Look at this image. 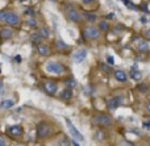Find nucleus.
<instances>
[{"label":"nucleus","instance_id":"nucleus-1","mask_svg":"<svg viewBox=\"0 0 150 146\" xmlns=\"http://www.w3.org/2000/svg\"><path fill=\"white\" fill-rule=\"evenodd\" d=\"M0 23H4L9 26H18L20 25V17L13 12L3 11V12H0Z\"/></svg>","mask_w":150,"mask_h":146},{"label":"nucleus","instance_id":"nucleus-2","mask_svg":"<svg viewBox=\"0 0 150 146\" xmlns=\"http://www.w3.org/2000/svg\"><path fill=\"white\" fill-rule=\"evenodd\" d=\"M45 70L47 71L49 74H55V75H61V74L65 71L63 66L58 62H54V61H50L45 65Z\"/></svg>","mask_w":150,"mask_h":146},{"label":"nucleus","instance_id":"nucleus-3","mask_svg":"<svg viewBox=\"0 0 150 146\" xmlns=\"http://www.w3.org/2000/svg\"><path fill=\"white\" fill-rule=\"evenodd\" d=\"M93 123L98 124V125H101V126H109V125H112L113 120H112V117L109 115H107V113H99V115H96L95 117H93Z\"/></svg>","mask_w":150,"mask_h":146},{"label":"nucleus","instance_id":"nucleus-4","mask_svg":"<svg viewBox=\"0 0 150 146\" xmlns=\"http://www.w3.org/2000/svg\"><path fill=\"white\" fill-rule=\"evenodd\" d=\"M66 17L73 23H80V20H82V15L79 13V11L76 8L71 7V5L67 7V9H66Z\"/></svg>","mask_w":150,"mask_h":146},{"label":"nucleus","instance_id":"nucleus-5","mask_svg":"<svg viewBox=\"0 0 150 146\" xmlns=\"http://www.w3.org/2000/svg\"><path fill=\"white\" fill-rule=\"evenodd\" d=\"M66 125H67V128H69V132L71 133V136H73V138L74 140H78V142H82V141H84V137H83V134L80 133L79 130H78L74 126V124L71 123L69 118H66Z\"/></svg>","mask_w":150,"mask_h":146},{"label":"nucleus","instance_id":"nucleus-6","mask_svg":"<svg viewBox=\"0 0 150 146\" xmlns=\"http://www.w3.org/2000/svg\"><path fill=\"white\" fill-rule=\"evenodd\" d=\"M24 133V129L21 125H9L7 126V134L9 137H13V138H18V137H21Z\"/></svg>","mask_w":150,"mask_h":146},{"label":"nucleus","instance_id":"nucleus-7","mask_svg":"<svg viewBox=\"0 0 150 146\" xmlns=\"http://www.w3.org/2000/svg\"><path fill=\"white\" fill-rule=\"evenodd\" d=\"M50 132H52V129H50L49 124L40 123L38 125H37V136H38L40 138H46L50 134Z\"/></svg>","mask_w":150,"mask_h":146},{"label":"nucleus","instance_id":"nucleus-8","mask_svg":"<svg viewBox=\"0 0 150 146\" xmlns=\"http://www.w3.org/2000/svg\"><path fill=\"white\" fill-rule=\"evenodd\" d=\"M83 36L87 39H96L100 36V30L98 28H93V26H87V28L83 30Z\"/></svg>","mask_w":150,"mask_h":146},{"label":"nucleus","instance_id":"nucleus-9","mask_svg":"<svg viewBox=\"0 0 150 146\" xmlns=\"http://www.w3.org/2000/svg\"><path fill=\"white\" fill-rule=\"evenodd\" d=\"M87 58V50L86 49H79L73 54V59L75 63H80Z\"/></svg>","mask_w":150,"mask_h":146},{"label":"nucleus","instance_id":"nucleus-10","mask_svg":"<svg viewBox=\"0 0 150 146\" xmlns=\"http://www.w3.org/2000/svg\"><path fill=\"white\" fill-rule=\"evenodd\" d=\"M57 83L55 82H53V80H47V82H45L44 83V90H45V92L46 94H49V95H54L55 92H57Z\"/></svg>","mask_w":150,"mask_h":146},{"label":"nucleus","instance_id":"nucleus-11","mask_svg":"<svg viewBox=\"0 0 150 146\" xmlns=\"http://www.w3.org/2000/svg\"><path fill=\"white\" fill-rule=\"evenodd\" d=\"M122 103V100H121V97H119V96H116V97H111V99L107 102V107H108V109H111V111H116L117 108H119V105Z\"/></svg>","mask_w":150,"mask_h":146},{"label":"nucleus","instance_id":"nucleus-12","mask_svg":"<svg viewBox=\"0 0 150 146\" xmlns=\"http://www.w3.org/2000/svg\"><path fill=\"white\" fill-rule=\"evenodd\" d=\"M15 107V100L13 99H3L0 103V109H9Z\"/></svg>","mask_w":150,"mask_h":146},{"label":"nucleus","instance_id":"nucleus-13","mask_svg":"<svg viewBox=\"0 0 150 146\" xmlns=\"http://www.w3.org/2000/svg\"><path fill=\"white\" fill-rule=\"evenodd\" d=\"M115 78H116L117 82H121V83H124V82H127L128 76H127V74H125L122 70H116V71H115Z\"/></svg>","mask_w":150,"mask_h":146},{"label":"nucleus","instance_id":"nucleus-14","mask_svg":"<svg viewBox=\"0 0 150 146\" xmlns=\"http://www.w3.org/2000/svg\"><path fill=\"white\" fill-rule=\"evenodd\" d=\"M136 47H137L140 51H148L149 50V44L145 41V39H138L137 44H136Z\"/></svg>","mask_w":150,"mask_h":146},{"label":"nucleus","instance_id":"nucleus-15","mask_svg":"<svg viewBox=\"0 0 150 146\" xmlns=\"http://www.w3.org/2000/svg\"><path fill=\"white\" fill-rule=\"evenodd\" d=\"M12 34H13V32L9 28H3V29H0V37H1L3 39H9L11 37H12Z\"/></svg>","mask_w":150,"mask_h":146},{"label":"nucleus","instance_id":"nucleus-16","mask_svg":"<svg viewBox=\"0 0 150 146\" xmlns=\"http://www.w3.org/2000/svg\"><path fill=\"white\" fill-rule=\"evenodd\" d=\"M37 51H38L40 55H44L45 57V55L49 54V47H47L45 44H41V42H40V44L37 45Z\"/></svg>","mask_w":150,"mask_h":146},{"label":"nucleus","instance_id":"nucleus-17","mask_svg":"<svg viewBox=\"0 0 150 146\" xmlns=\"http://www.w3.org/2000/svg\"><path fill=\"white\" fill-rule=\"evenodd\" d=\"M141 71L137 70V66H133L132 70H130V78L134 79V80H141Z\"/></svg>","mask_w":150,"mask_h":146},{"label":"nucleus","instance_id":"nucleus-18","mask_svg":"<svg viewBox=\"0 0 150 146\" xmlns=\"http://www.w3.org/2000/svg\"><path fill=\"white\" fill-rule=\"evenodd\" d=\"M61 97H62L63 100H70L71 97H73V90L71 88H65L62 92H61Z\"/></svg>","mask_w":150,"mask_h":146},{"label":"nucleus","instance_id":"nucleus-19","mask_svg":"<svg viewBox=\"0 0 150 146\" xmlns=\"http://www.w3.org/2000/svg\"><path fill=\"white\" fill-rule=\"evenodd\" d=\"M30 39H32V42H33L34 45H38L40 42L42 41V37L40 36V33H34V34H32Z\"/></svg>","mask_w":150,"mask_h":146},{"label":"nucleus","instance_id":"nucleus-20","mask_svg":"<svg viewBox=\"0 0 150 146\" xmlns=\"http://www.w3.org/2000/svg\"><path fill=\"white\" fill-rule=\"evenodd\" d=\"M38 33H40V36H41L42 38H49V36H50V32H49V29H47V28H45V26H44V28H41V29H40V32H38Z\"/></svg>","mask_w":150,"mask_h":146},{"label":"nucleus","instance_id":"nucleus-21","mask_svg":"<svg viewBox=\"0 0 150 146\" xmlns=\"http://www.w3.org/2000/svg\"><path fill=\"white\" fill-rule=\"evenodd\" d=\"M66 86H67L69 88L73 90L74 87H76V80H75L74 78H69L67 80H66Z\"/></svg>","mask_w":150,"mask_h":146},{"label":"nucleus","instance_id":"nucleus-22","mask_svg":"<svg viewBox=\"0 0 150 146\" xmlns=\"http://www.w3.org/2000/svg\"><path fill=\"white\" fill-rule=\"evenodd\" d=\"M100 68L101 70H104L107 74H111L112 73V67H111V65H105V63H100Z\"/></svg>","mask_w":150,"mask_h":146},{"label":"nucleus","instance_id":"nucleus-23","mask_svg":"<svg viewBox=\"0 0 150 146\" xmlns=\"http://www.w3.org/2000/svg\"><path fill=\"white\" fill-rule=\"evenodd\" d=\"M148 86H146L145 83H141L140 86H138V91L140 92H142V94H146V92H148Z\"/></svg>","mask_w":150,"mask_h":146},{"label":"nucleus","instance_id":"nucleus-24","mask_svg":"<svg viewBox=\"0 0 150 146\" xmlns=\"http://www.w3.org/2000/svg\"><path fill=\"white\" fill-rule=\"evenodd\" d=\"M57 47H58V49H62V50H65V49H67L69 46H67V45H66L63 41H57Z\"/></svg>","mask_w":150,"mask_h":146},{"label":"nucleus","instance_id":"nucleus-25","mask_svg":"<svg viewBox=\"0 0 150 146\" xmlns=\"http://www.w3.org/2000/svg\"><path fill=\"white\" fill-rule=\"evenodd\" d=\"M93 138L96 140V141H99V138H104V134L101 130H98L95 134H93Z\"/></svg>","mask_w":150,"mask_h":146},{"label":"nucleus","instance_id":"nucleus-26","mask_svg":"<svg viewBox=\"0 0 150 146\" xmlns=\"http://www.w3.org/2000/svg\"><path fill=\"white\" fill-rule=\"evenodd\" d=\"M99 28H100V30H107L108 29V24L105 21H100L99 23Z\"/></svg>","mask_w":150,"mask_h":146},{"label":"nucleus","instance_id":"nucleus-27","mask_svg":"<svg viewBox=\"0 0 150 146\" xmlns=\"http://www.w3.org/2000/svg\"><path fill=\"white\" fill-rule=\"evenodd\" d=\"M28 25L32 26V28H36V26H37V21L34 20V18H29V20H28Z\"/></svg>","mask_w":150,"mask_h":146},{"label":"nucleus","instance_id":"nucleus-28","mask_svg":"<svg viewBox=\"0 0 150 146\" xmlns=\"http://www.w3.org/2000/svg\"><path fill=\"white\" fill-rule=\"evenodd\" d=\"M107 62L109 63V65H113L115 63V59H113V57H112V55H107Z\"/></svg>","mask_w":150,"mask_h":146},{"label":"nucleus","instance_id":"nucleus-29","mask_svg":"<svg viewBox=\"0 0 150 146\" xmlns=\"http://www.w3.org/2000/svg\"><path fill=\"white\" fill-rule=\"evenodd\" d=\"M144 36H145V38L150 39V29H145L144 30Z\"/></svg>","mask_w":150,"mask_h":146},{"label":"nucleus","instance_id":"nucleus-30","mask_svg":"<svg viewBox=\"0 0 150 146\" xmlns=\"http://www.w3.org/2000/svg\"><path fill=\"white\" fill-rule=\"evenodd\" d=\"M86 17H87V20H90V21H95V16L91 15V13H87V15H86Z\"/></svg>","mask_w":150,"mask_h":146},{"label":"nucleus","instance_id":"nucleus-31","mask_svg":"<svg viewBox=\"0 0 150 146\" xmlns=\"http://www.w3.org/2000/svg\"><path fill=\"white\" fill-rule=\"evenodd\" d=\"M25 13H26L28 16H33V15H34L33 9H26V11H25Z\"/></svg>","mask_w":150,"mask_h":146},{"label":"nucleus","instance_id":"nucleus-32","mask_svg":"<svg viewBox=\"0 0 150 146\" xmlns=\"http://www.w3.org/2000/svg\"><path fill=\"white\" fill-rule=\"evenodd\" d=\"M7 145V142L4 141V138H1V137H0V146H5Z\"/></svg>","mask_w":150,"mask_h":146},{"label":"nucleus","instance_id":"nucleus-33","mask_svg":"<svg viewBox=\"0 0 150 146\" xmlns=\"http://www.w3.org/2000/svg\"><path fill=\"white\" fill-rule=\"evenodd\" d=\"M146 112L150 113V100H149L148 103H146Z\"/></svg>","mask_w":150,"mask_h":146},{"label":"nucleus","instance_id":"nucleus-34","mask_svg":"<svg viewBox=\"0 0 150 146\" xmlns=\"http://www.w3.org/2000/svg\"><path fill=\"white\" fill-rule=\"evenodd\" d=\"M82 1H83V3H86V4H88V3H92L93 0H82Z\"/></svg>","mask_w":150,"mask_h":146},{"label":"nucleus","instance_id":"nucleus-35","mask_svg":"<svg viewBox=\"0 0 150 146\" xmlns=\"http://www.w3.org/2000/svg\"><path fill=\"white\" fill-rule=\"evenodd\" d=\"M144 126L148 129V128H150V124H149V123H145V124H144Z\"/></svg>","mask_w":150,"mask_h":146},{"label":"nucleus","instance_id":"nucleus-36","mask_svg":"<svg viewBox=\"0 0 150 146\" xmlns=\"http://www.w3.org/2000/svg\"><path fill=\"white\" fill-rule=\"evenodd\" d=\"M16 62H21V57H18L17 55V57H16Z\"/></svg>","mask_w":150,"mask_h":146},{"label":"nucleus","instance_id":"nucleus-37","mask_svg":"<svg viewBox=\"0 0 150 146\" xmlns=\"http://www.w3.org/2000/svg\"><path fill=\"white\" fill-rule=\"evenodd\" d=\"M0 46H1V37H0Z\"/></svg>","mask_w":150,"mask_h":146},{"label":"nucleus","instance_id":"nucleus-38","mask_svg":"<svg viewBox=\"0 0 150 146\" xmlns=\"http://www.w3.org/2000/svg\"><path fill=\"white\" fill-rule=\"evenodd\" d=\"M53 1H58V0H53Z\"/></svg>","mask_w":150,"mask_h":146},{"label":"nucleus","instance_id":"nucleus-39","mask_svg":"<svg viewBox=\"0 0 150 146\" xmlns=\"http://www.w3.org/2000/svg\"><path fill=\"white\" fill-rule=\"evenodd\" d=\"M148 145H150V141H149V142H148Z\"/></svg>","mask_w":150,"mask_h":146}]
</instances>
